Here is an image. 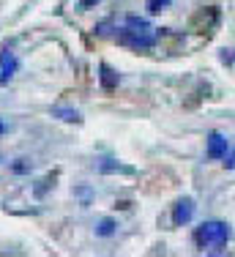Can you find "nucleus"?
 Listing matches in <instances>:
<instances>
[{
    "mask_svg": "<svg viewBox=\"0 0 235 257\" xmlns=\"http://www.w3.org/2000/svg\"><path fill=\"white\" fill-rule=\"evenodd\" d=\"M194 241L200 249H219L230 241V224L227 222H202L194 232Z\"/></svg>",
    "mask_w": 235,
    "mask_h": 257,
    "instance_id": "nucleus-1",
    "label": "nucleus"
},
{
    "mask_svg": "<svg viewBox=\"0 0 235 257\" xmlns=\"http://www.w3.org/2000/svg\"><path fill=\"white\" fill-rule=\"evenodd\" d=\"M118 41L126 47H132V50H151L153 44H156V36L151 33V30H134V28H121V33H118Z\"/></svg>",
    "mask_w": 235,
    "mask_h": 257,
    "instance_id": "nucleus-2",
    "label": "nucleus"
},
{
    "mask_svg": "<svg viewBox=\"0 0 235 257\" xmlns=\"http://www.w3.org/2000/svg\"><path fill=\"white\" fill-rule=\"evenodd\" d=\"M191 216H194V200L191 197H183V200H178L175 208H172V224H186L191 222Z\"/></svg>",
    "mask_w": 235,
    "mask_h": 257,
    "instance_id": "nucleus-3",
    "label": "nucleus"
},
{
    "mask_svg": "<svg viewBox=\"0 0 235 257\" xmlns=\"http://www.w3.org/2000/svg\"><path fill=\"white\" fill-rule=\"evenodd\" d=\"M227 151H230L227 137H221L219 132H211V134H208V159H224Z\"/></svg>",
    "mask_w": 235,
    "mask_h": 257,
    "instance_id": "nucleus-4",
    "label": "nucleus"
},
{
    "mask_svg": "<svg viewBox=\"0 0 235 257\" xmlns=\"http://www.w3.org/2000/svg\"><path fill=\"white\" fill-rule=\"evenodd\" d=\"M98 82L104 90H115L118 88V71L109 63H98Z\"/></svg>",
    "mask_w": 235,
    "mask_h": 257,
    "instance_id": "nucleus-5",
    "label": "nucleus"
},
{
    "mask_svg": "<svg viewBox=\"0 0 235 257\" xmlns=\"http://www.w3.org/2000/svg\"><path fill=\"white\" fill-rule=\"evenodd\" d=\"M14 71H17V58L9 50H3V52H0V79L6 82Z\"/></svg>",
    "mask_w": 235,
    "mask_h": 257,
    "instance_id": "nucleus-6",
    "label": "nucleus"
},
{
    "mask_svg": "<svg viewBox=\"0 0 235 257\" xmlns=\"http://www.w3.org/2000/svg\"><path fill=\"white\" fill-rule=\"evenodd\" d=\"M55 115H58L60 120H69V123H79V112L77 109H69V107H55Z\"/></svg>",
    "mask_w": 235,
    "mask_h": 257,
    "instance_id": "nucleus-7",
    "label": "nucleus"
},
{
    "mask_svg": "<svg viewBox=\"0 0 235 257\" xmlns=\"http://www.w3.org/2000/svg\"><path fill=\"white\" fill-rule=\"evenodd\" d=\"M96 232H98V235H104V238L112 235V232H115V222H112V219H101L98 227H96Z\"/></svg>",
    "mask_w": 235,
    "mask_h": 257,
    "instance_id": "nucleus-8",
    "label": "nucleus"
},
{
    "mask_svg": "<svg viewBox=\"0 0 235 257\" xmlns=\"http://www.w3.org/2000/svg\"><path fill=\"white\" fill-rule=\"evenodd\" d=\"M126 25H129V28H134V30H151V25H148L145 20H140V17H129Z\"/></svg>",
    "mask_w": 235,
    "mask_h": 257,
    "instance_id": "nucleus-9",
    "label": "nucleus"
},
{
    "mask_svg": "<svg viewBox=\"0 0 235 257\" xmlns=\"http://www.w3.org/2000/svg\"><path fill=\"white\" fill-rule=\"evenodd\" d=\"M170 3H172V0H148V11H151V14H156V11L167 9Z\"/></svg>",
    "mask_w": 235,
    "mask_h": 257,
    "instance_id": "nucleus-10",
    "label": "nucleus"
},
{
    "mask_svg": "<svg viewBox=\"0 0 235 257\" xmlns=\"http://www.w3.org/2000/svg\"><path fill=\"white\" fill-rule=\"evenodd\" d=\"M101 0H79V9L82 11H88V9H93V6H98Z\"/></svg>",
    "mask_w": 235,
    "mask_h": 257,
    "instance_id": "nucleus-11",
    "label": "nucleus"
},
{
    "mask_svg": "<svg viewBox=\"0 0 235 257\" xmlns=\"http://www.w3.org/2000/svg\"><path fill=\"white\" fill-rule=\"evenodd\" d=\"M224 159H227V162H224L227 167H235V154H232V156H224Z\"/></svg>",
    "mask_w": 235,
    "mask_h": 257,
    "instance_id": "nucleus-12",
    "label": "nucleus"
},
{
    "mask_svg": "<svg viewBox=\"0 0 235 257\" xmlns=\"http://www.w3.org/2000/svg\"><path fill=\"white\" fill-rule=\"evenodd\" d=\"M3 132H6V126H3V123H0V134H3Z\"/></svg>",
    "mask_w": 235,
    "mask_h": 257,
    "instance_id": "nucleus-13",
    "label": "nucleus"
}]
</instances>
